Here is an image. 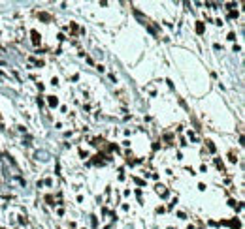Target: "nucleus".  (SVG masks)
I'll list each match as a JSON object with an SVG mask.
<instances>
[{"label": "nucleus", "instance_id": "nucleus-1", "mask_svg": "<svg viewBox=\"0 0 245 229\" xmlns=\"http://www.w3.org/2000/svg\"><path fill=\"white\" fill-rule=\"evenodd\" d=\"M58 101H57V98H49V105H57Z\"/></svg>", "mask_w": 245, "mask_h": 229}]
</instances>
